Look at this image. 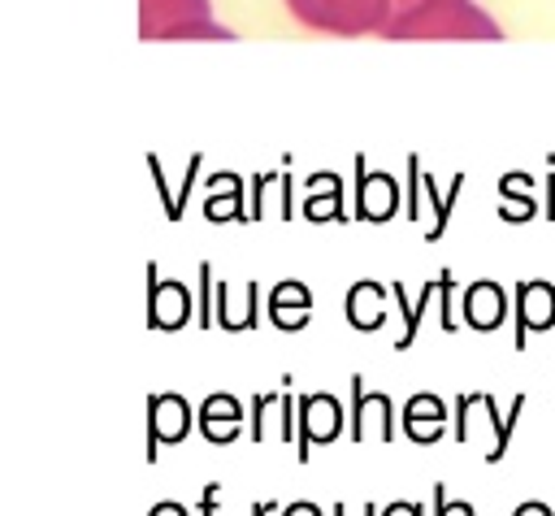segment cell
<instances>
[{"label":"cell","instance_id":"6da1fadb","mask_svg":"<svg viewBox=\"0 0 555 516\" xmlns=\"http://www.w3.org/2000/svg\"><path fill=\"white\" fill-rule=\"evenodd\" d=\"M291 9L304 22H317V26L360 30V26H377L386 0H291Z\"/></svg>","mask_w":555,"mask_h":516},{"label":"cell","instance_id":"7a4b0ae2","mask_svg":"<svg viewBox=\"0 0 555 516\" xmlns=\"http://www.w3.org/2000/svg\"><path fill=\"white\" fill-rule=\"evenodd\" d=\"M299 425H304V460H308V438L312 442H325L338 434V403L330 395H317V399H304L299 403Z\"/></svg>","mask_w":555,"mask_h":516},{"label":"cell","instance_id":"3957f363","mask_svg":"<svg viewBox=\"0 0 555 516\" xmlns=\"http://www.w3.org/2000/svg\"><path fill=\"white\" fill-rule=\"evenodd\" d=\"M555 321V291L546 282H525L520 286V334L529 325H551ZM516 334V343H520Z\"/></svg>","mask_w":555,"mask_h":516},{"label":"cell","instance_id":"277c9868","mask_svg":"<svg viewBox=\"0 0 555 516\" xmlns=\"http://www.w3.org/2000/svg\"><path fill=\"white\" fill-rule=\"evenodd\" d=\"M199 421H204V434H208L212 442H230V438L238 434V421H243V412H238V403H234L230 395H212V399L204 403Z\"/></svg>","mask_w":555,"mask_h":516},{"label":"cell","instance_id":"5b68a950","mask_svg":"<svg viewBox=\"0 0 555 516\" xmlns=\"http://www.w3.org/2000/svg\"><path fill=\"white\" fill-rule=\"evenodd\" d=\"M186 434V403L178 395L169 399H152V447L160 442H178Z\"/></svg>","mask_w":555,"mask_h":516},{"label":"cell","instance_id":"8992f818","mask_svg":"<svg viewBox=\"0 0 555 516\" xmlns=\"http://www.w3.org/2000/svg\"><path fill=\"white\" fill-rule=\"evenodd\" d=\"M182 317H186V291L173 286V282H169V286L152 282V325H169V330H178Z\"/></svg>","mask_w":555,"mask_h":516},{"label":"cell","instance_id":"52a82bcc","mask_svg":"<svg viewBox=\"0 0 555 516\" xmlns=\"http://www.w3.org/2000/svg\"><path fill=\"white\" fill-rule=\"evenodd\" d=\"M468 321L477 325V330H494L499 325V317H503V295H499V286L494 282H481V286H473L468 291Z\"/></svg>","mask_w":555,"mask_h":516},{"label":"cell","instance_id":"ba28073f","mask_svg":"<svg viewBox=\"0 0 555 516\" xmlns=\"http://www.w3.org/2000/svg\"><path fill=\"white\" fill-rule=\"evenodd\" d=\"M390 208H395V182L386 173H377V182H373V173H364L360 178V212L364 217H386Z\"/></svg>","mask_w":555,"mask_h":516},{"label":"cell","instance_id":"9c48e42d","mask_svg":"<svg viewBox=\"0 0 555 516\" xmlns=\"http://www.w3.org/2000/svg\"><path fill=\"white\" fill-rule=\"evenodd\" d=\"M438 421H442V403H438V399L421 395V399L408 403V421H403V425H408V434H412L416 442H429V438L438 434V429H429V425H438Z\"/></svg>","mask_w":555,"mask_h":516},{"label":"cell","instance_id":"30bf717a","mask_svg":"<svg viewBox=\"0 0 555 516\" xmlns=\"http://www.w3.org/2000/svg\"><path fill=\"white\" fill-rule=\"evenodd\" d=\"M434 516H477V512H473V503H447V494L438 486L434 490Z\"/></svg>","mask_w":555,"mask_h":516},{"label":"cell","instance_id":"8fae6325","mask_svg":"<svg viewBox=\"0 0 555 516\" xmlns=\"http://www.w3.org/2000/svg\"><path fill=\"white\" fill-rule=\"evenodd\" d=\"M382 516H425L416 503H390V507H382Z\"/></svg>","mask_w":555,"mask_h":516},{"label":"cell","instance_id":"7c38bea8","mask_svg":"<svg viewBox=\"0 0 555 516\" xmlns=\"http://www.w3.org/2000/svg\"><path fill=\"white\" fill-rule=\"evenodd\" d=\"M217 512V486H204V499H199V516H212Z\"/></svg>","mask_w":555,"mask_h":516},{"label":"cell","instance_id":"4fadbf2b","mask_svg":"<svg viewBox=\"0 0 555 516\" xmlns=\"http://www.w3.org/2000/svg\"><path fill=\"white\" fill-rule=\"evenodd\" d=\"M512 516H555V512H551L546 503H520V507H516Z\"/></svg>","mask_w":555,"mask_h":516},{"label":"cell","instance_id":"5bb4252c","mask_svg":"<svg viewBox=\"0 0 555 516\" xmlns=\"http://www.w3.org/2000/svg\"><path fill=\"white\" fill-rule=\"evenodd\" d=\"M147 516H186V507L182 503H156Z\"/></svg>","mask_w":555,"mask_h":516},{"label":"cell","instance_id":"9a60e30c","mask_svg":"<svg viewBox=\"0 0 555 516\" xmlns=\"http://www.w3.org/2000/svg\"><path fill=\"white\" fill-rule=\"evenodd\" d=\"M282 516H321V507L317 503H291Z\"/></svg>","mask_w":555,"mask_h":516},{"label":"cell","instance_id":"2e32d148","mask_svg":"<svg viewBox=\"0 0 555 516\" xmlns=\"http://www.w3.org/2000/svg\"><path fill=\"white\" fill-rule=\"evenodd\" d=\"M334 516H347V507L338 503V507H334ZM364 516H377V507H373V503H364Z\"/></svg>","mask_w":555,"mask_h":516},{"label":"cell","instance_id":"e0dca14e","mask_svg":"<svg viewBox=\"0 0 555 516\" xmlns=\"http://www.w3.org/2000/svg\"><path fill=\"white\" fill-rule=\"evenodd\" d=\"M251 516H273V503H256V507H251Z\"/></svg>","mask_w":555,"mask_h":516},{"label":"cell","instance_id":"ac0fdd59","mask_svg":"<svg viewBox=\"0 0 555 516\" xmlns=\"http://www.w3.org/2000/svg\"><path fill=\"white\" fill-rule=\"evenodd\" d=\"M403 4H408V0H403Z\"/></svg>","mask_w":555,"mask_h":516}]
</instances>
